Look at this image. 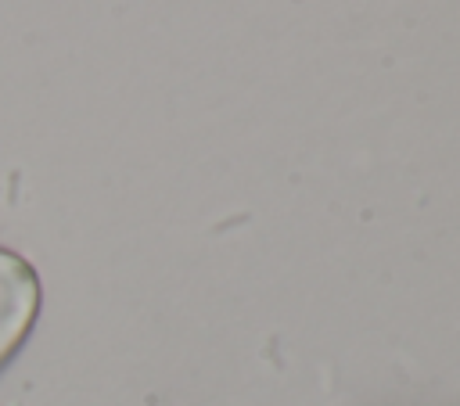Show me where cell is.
<instances>
[{"label": "cell", "mask_w": 460, "mask_h": 406, "mask_svg": "<svg viewBox=\"0 0 460 406\" xmlns=\"http://www.w3.org/2000/svg\"><path fill=\"white\" fill-rule=\"evenodd\" d=\"M29 313H32V280L14 259L0 255V352L22 334Z\"/></svg>", "instance_id": "cell-1"}]
</instances>
